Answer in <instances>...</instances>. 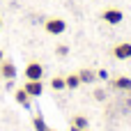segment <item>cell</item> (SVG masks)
<instances>
[{
	"label": "cell",
	"instance_id": "cell-14",
	"mask_svg": "<svg viewBox=\"0 0 131 131\" xmlns=\"http://www.w3.org/2000/svg\"><path fill=\"white\" fill-rule=\"evenodd\" d=\"M55 53H58V55H60V58H64V55H67V53H69V46H64V44H60V46H58V48H55Z\"/></svg>",
	"mask_w": 131,
	"mask_h": 131
},
{
	"label": "cell",
	"instance_id": "cell-2",
	"mask_svg": "<svg viewBox=\"0 0 131 131\" xmlns=\"http://www.w3.org/2000/svg\"><path fill=\"white\" fill-rule=\"evenodd\" d=\"M101 18H104L106 23H111V25H117V23H122L124 14H122V9H117V7H108V9H104Z\"/></svg>",
	"mask_w": 131,
	"mask_h": 131
},
{
	"label": "cell",
	"instance_id": "cell-9",
	"mask_svg": "<svg viewBox=\"0 0 131 131\" xmlns=\"http://www.w3.org/2000/svg\"><path fill=\"white\" fill-rule=\"evenodd\" d=\"M78 78H81V83H92V81L97 78V71H92V69H81V71H78Z\"/></svg>",
	"mask_w": 131,
	"mask_h": 131
},
{
	"label": "cell",
	"instance_id": "cell-15",
	"mask_svg": "<svg viewBox=\"0 0 131 131\" xmlns=\"http://www.w3.org/2000/svg\"><path fill=\"white\" fill-rule=\"evenodd\" d=\"M97 78H101V81H108V71H106V69H99V71H97Z\"/></svg>",
	"mask_w": 131,
	"mask_h": 131
},
{
	"label": "cell",
	"instance_id": "cell-11",
	"mask_svg": "<svg viewBox=\"0 0 131 131\" xmlns=\"http://www.w3.org/2000/svg\"><path fill=\"white\" fill-rule=\"evenodd\" d=\"M32 127H35V131H48V124L44 122V117H41L39 113L32 117Z\"/></svg>",
	"mask_w": 131,
	"mask_h": 131
},
{
	"label": "cell",
	"instance_id": "cell-19",
	"mask_svg": "<svg viewBox=\"0 0 131 131\" xmlns=\"http://www.w3.org/2000/svg\"><path fill=\"white\" fill-rule=\"evenodd\" d=\"M78 131H88V129H78Z\"/></svg>",
	"mask_w": 131,
	"mask_h": 131
},
{
	"label": "cell",
	"instance_id": "cell-1",
	"mask_svg": "<svg viewBox=\"0 0 131 131\" xmlns=\"http://www.w3.org/2000/svg\"><path fill=\"white\" fill-rule=\"evenodd\" d=\"M23 74H25L28 81H41L44 78V64L41 62H28Z\"/></svg>",
	"mask_w": 131,
	"mask_h": 131
},
{
	"label": "cell",
	"instance_id": "cell-3",
	"mask_svg": "<svg viewBox=\"0 0 131 131\" xmlns=\"http://www.w3.org/2000/svg\"><path fill=\"white\" fill-rule=\"evenodd\" d=\"M44 28H46L48 35H62V32L67 30V23H64L62 18H46Z\"/></svg>",
	"mask_w": 131,
	"mask_h": 131
},
{
	"label": "cell",
	"instance_id": "cell-4",
	"mask_svg": "<svg viewBox=\"0 0 131 131\" xmlns=\"http://www.w3.org/2000/svg\"><path fill=\"white\" fill-rule=\"evenodd\" d=\"M0 76H2L5 81L16 78V64H14L12 60H2V62H0Z\"/></svg>",
	"mask_w": 131,
	"mask_h": 131
},
{
	"label": "cell",
	"instance_id": "cell-13",
	"mask_svg": "<svg viewBox=\"0 0 131 131\" xmlns=\"http://www.w3.org/2000/svg\"><path fill=\"white\" fill-rule=\"evenodd\" d=\"M51 88H53V90H64V88H67V85H64V78H62V76H53V78H51Z\"/></svg>",
	"mask_w": 131,
	"mask_h": 131
},
{
	"label": "cell",
	"instance_id": "cell-5",
	"mask_svg": "<svg viewBox=\"0 0 131 131\" xmlns=\"http://www.w3.org/2000/svg\"><path fill=\"white\" fill-rule=\"evenodd\" d=\"M23 90H25L30 97H39V94L44 92V83H41V81H25Z\"/></svg>",
	"mask_w": 131,
	"mask_h": 131
},
{
	"label": "cell",
	"instance_id": "cell-17",
	"mask_svg": "<svg viewBox=\"0 0 131 131\" xmlns=\"http://www.w3.org/2000/svg\"><path fill=\"white\" fill-rule=\"evenodd\" d=\"M2 60H5V53H2V48H0V62H2Z\"/></svg>",
	"mask_w": 131,
	"mask_h": 131
},
{
	"label": "cell",
	"instance_id": "cell-10",
	"mask_svg": "<svg viewBox=\"0 0 131 131\" xmlns=\"http://www.w3.org/2000/svg\"><path fill=\"white\" fill-rule=\"evenodd\" d=\"M88 117L85 115H74L71 117V127H76V129H88Z\"/></svg>",
	"mask_w": 131,
	"mask_h": 131
},
{
	"label": "cell",
	"instance_id": "cell-16",
	"mask_svg": "<svg viewBox=\"0 0 131 131\" xmlns=\"http://www.w3.org/2000/svg\"><path fill=\"white\" fill-rule=\"evenodd\" d=\"M104 97H106V94H104V90H94V99H99V101H101Z\"/></svg>",
	"mask_w": 131,
	"mask_h": 131
},
{
	"label": "cell",
	"instance_id": "cell-6",
	"mask_svg": "<svg viewBox=\"0 0 131 131\" xmlns=\"http://www.w3.org/2000/svg\"><path fill=\"white\" fill-rule=\"evenodd\" d=\"M113 55H115L117 60H127V58H131V44H129V41L117 44V46L113 48Z\"/></svg>",
	"mask_w": 131,
	"mask_h": 131
},
{
	"label": "cell",
	"instance_id": "cell-7",
	"mask_svg": "<svg viewBox=\"0 0 131 131\" xmlns=\"http://www.w3.org/2000/svg\"><path fill=\"white\" fill-rule=\"evenodd\" d=\"M111 85H113L115 90L131 92V78H127V76H117V78H113V81H111Z\"/></svg>",
	"mask_w": 131,
	"mask_h": 131
},
{
	"label": "cell",
	"instance_id": "cell-8",
	"mask_svg": "<svg viewBox=\"0 0 131 131\" xmlns=\"http://www.w3.org/2000/svg\"><path fill=\"white\" fill-rule=\"evenodd\" d=\"M14 97H16V104H21L23 108H28V106H30V99H32V97H30L23 88H21V90H16V92H14Z\"/></svg>",
	"mask_w": 131,
	"mask_h": 131
},
{
	"label": "cell",
	"instance_id": "cell-12",
	"mask_svg": "<svg viewBox=\"0 0 131 131\" xmlns=\"http://www.w3.org/2000/svg\"><path fill=\"white\" fill-rule=\"evenodd\" d=\"M64 85H67L69 90H76V88L81 85V78H78V74H69V76L64 78Z\"/></svg>",
	"mask_w": 131,
	"mask_h": 131
},
{
	"label": "cell",
	"instance_id": "cell-20",
	"mask_svg": "<svg viewBox=\"0 0 131 131\" xmlns=\"http://www.w3.org/2000/svg\"><path fill=\"white\" fill-rule=\"evenodd\" d=\"M48 131H55V129H48Z\"/></svg>",
	"mask_w": 131,
	"mask_h": 131
},
{
	"label": "cell",
	"instance_id": "cell-18",
	"mask_svg": "<svg viewBox=\"0 0 131 131\" xmlns=\"http://www.w3.org/2000/svg\"><path fill=\"white\" fill-rule=\"evenodd\" d=\"M0 28H2V18H0Z\"/></svg>",
	"mask_w": 131,
	"mask_h": 131
}]
</instances>
